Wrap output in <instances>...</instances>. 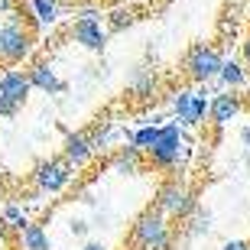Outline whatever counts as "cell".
Listing matches in <instances>:
<instances>
[{"mask_svg": "<svg viewBox=\"0 0 250 250\" xmlns=\"http://www.w3.org/2000/svg\"><path fill=\"white\" fill-rule=\"evenodd\" d=\"M166 218L169 214H163L159 208H149V211L140 214L137 224H133V234H130L133 247H140V250H169L172 231H169Z\"/></svg>", "mask_w": 250, "mask_h": 250, "instance_id": "obj_1", "label": "cell"}, {"mask_svg": "<svg viewBox=\"0 0 250 250\" xmlns=\"http://www.w3.org/2000/svg\"><path fill=\"white\" fill-rule=\"evenodd\" d=\"M33 52V33L20 23V10L10 13L7 23L0 26V62L3 65H17Z\"/></svg>", "mask_w": 250, "mask_h": 250, "instance_id": "obj_2", "label": "cell"}, {"mask_svg": "<svg viewBox=\"0 0 250 250\" xmlns=\"http://www.w3.org/2000/svg\"><path fill=\"white\" fill-rule=\"evenodd\" d=\"M182 146H186L182 143V127L179 124H166V127H159V137L146 149V156L156 169H172L179 163V156H182Z\"/></svg>", "mask_w": 250, "mask_h": 250, "instance_id": "obj_3", "label": "cell"}, {"mask_svg": "<svg viewBox=\"0 0 250 250\" xmlns=\"http://www.w3.org/2000/svg\"><path fill=\"white\" fill-rule=\"evenodd\" d=\"M221 65H224V59L218 49L198 42V46L188 49V56H186V75L192 82H211V78L221 75Z\"/></svg>", "mask_w": 250, "mask_h": 250, "instance_id": "obj_4", "label": "cell"}, {"mask_svg": "<svg viewBox=\"0 0 250 250\" xmlns=\"http://www.w3.org/2000/svg\"><path fill=\"white\" fill-rule=\"evenodd\" d=\"M72 163L65 156L59 159H42L36 166V172H33V182H36L39 192H62L65 186H68V179H72Z\"/></svg>", "mask_w": 250, "mask_h": 250, "instance_id": "obj_5", "label": "cell"}, {"mask_svg": "<svg viewBox=\"0 0 250 250\" xmlns=\"http://www.w3.org/2000/svg\"><path fill=\"white\" fill-rule=\"evenodd\" d=\"M172 107H176L179 121L186 124V127H198V124L211 114V101L205 98V94H195L188 91V88H182V91H176V98H172Z\"/></svg>", "mask_w": 250, "mask_h": 250, "instance_id": "obj_6", "label": "cell"}, {"mask_svg": "<svg viewBox=\"0 0 250 250\" xmlns=\"http://www.w3.org/2000/svg\"><path fill=\"white\" fill-rule=\"evenodd\" d=\"M72 39L78 42V46H84L88 52H98V56H101L104 46H107V29H104L94 17H78L75 26H72Z\"/></svg>", "mask_w": 250, "mask_h": 250, "instance_id": "obj_7", "label": "cell"}, {"mask_svg": "<svg viewBox=\"0 0 250 250\" xmlns=\"http://www.w3.org/2000/svg\"><path fill=\"white\" fill-rule=\"evenodd\" d=\"M62 156L72 163L75 169L78 166H88L94 156V143H91V133H82V130H65V140H62Z\"/></svg>", "mask_w": 250, "mask_h": 250, "instance_id": "obj_8", "label": "cell"}, {"mask_svg": "<svg viewBox=\"0 0 250 250\" xmlns=\"http://www.w3.org/2000/svg\"><path fill=\"white\" fill-rule=\"evenodd\" d=\"M188 188L179 182V179H166L163 186H159V192H156V208L163 214H169V218H176L179 214V208L186 205V198H188Z\"/></svg>", "mask_w": 250, "mask_h": 250, "instance_id": "obj_9", "label": "cell"}, {"mask_svg": "<svg viewBox=\"0 0 250 250\" xmlns=\"http://www.w3.org/2000/svg\"><path fill=\"white\" fill-rule=\"evenodd\" d=\"M26 72H29V82H33V88H39V91H46V94H62V91H68V84L59 78L56 68H52L49 62L29 65Z\"/></svg>", "mask_w": 250, "mask_h": 250, "instance_id": "obj_10", "label": "cell"}, {"mask_svg": "<svg viewBox=\"0 0 250 250\" xmlns=\"http://www.w3.org/2000/svg\"><path fill=\"white\" fill-rule=\"evenodd\" d=\"M0 91L10 94L13 101H26L29 91H33V82H29V72H17V68H3L0 72Z\"/></svg>", "mask_w": 250, "mask_h": 250, "instance_id": "obj_11", "label": "cell"}, {"mask_svg": "<svg viewBox=\"0 0 250 250\" xmlns=\"http://www.w3.org/2000/svg\"><path fill=\"white\" fill-rule=\"evenodd\" d=\"M241 114V98L234 91H224V94H214L211 98V124L214 127H224V124H231L234 117Z\"/></svg>", "mask_w": 250, "mask_h": 250, "instance_id": "obj_12", "label": "cell"}, {"mask_svg": "<svg viewBox=\"0 0 250 250\" xmlns=\"http://www.w3.org/2000/svg\"><path fill=\"white\" fill-rule=\"evenodd\" d=\"M143 153L146 149H140V146H117L114 149V156H111V166L114 172H124V176H137L140 169H143Z\"/></svg>", "mask_w": 250, "mask_h": 250, "instance_id": "obj_13", "label": "cell"}, {"mask_svg": "<svg viewBox=\"0 0 250 250\" xmlns=\"http://www.w3.org/2000/svg\"><path fill=\"white\" fill-rule=\"evenodd\" d=\"M29 13L39 26H52L62 17V3L59 0H29Z\"/></svg>", "mask_w": 250, "mask_h": 250, "instance_id": "obj_14", "label": "cell"}, {"mask_svg": "<svg viewBox=\"0 0 250 250\" xmlns=\"http://www.w3.org/2000/svg\"><path fill=\"white\" fill-rule=\"evenodd\" d=\"M20 247L23 250H52V241H49V234L39 224H26L20 231Z\"/></svg>", "mask_w": 250, "mask_h": 250, "instance_id": "obj_15", "label": "cell"}, {"mask_svg": "<svg viewBox=\"0 0 250 250\" xmlns=\"http://www.w3.org/2000/svg\"><path fill=\"white\" fill-rule=\"evenodd\" d=\"M218 78H221V84H228V88H244V84H247V72H244L241 62H234V59H224Z\"/></svg>", "mask_w": 250, "mask_h": 250, "instance_id": "obj_16", "label": "cell"}, {"mask_svg": "<svg viewBox=\"0 0 250 250\" xmlns=\"http://www.w3.org/2000/svg\"><path fill=\"white\" fill-rule=\"evenodd\" d=\"M130 88H133V94H140V98H149V94L156 91V75L146 72V68H140V72L133 75Z\"/></svg>", "mask_w": 250, "mask_h": 250, "instance_id": "obj_17", "label": "cell"}, {"mask_svg": "<svg viewBox=\"0 0 250 250\" xmlns=\"http://www.w3.org/2000/svg\"><path fill=\"white\" fill-rule=\"evenodd\" d=\"M208 231H211V214L198 208V211L186 221V234L188 237H202V234H208Z\"/></svg>", "mask_w": 250, "mask_h": 250, "instance_id": "obj_18", "label": "cell"}, {"mask_svg": "<svg viewBox=\"0 0 250 250\" xmlns=\"http://www.w3.org/2000/svg\"><path fill=\"white\" fill-rule=\"evenodd\" d=\"M156 137H159V127H153V124H149V127H140L137 133L130 137V143H133V146H140V149H149L153 143H156Z\"/></svg>", "mask_w": 250, "mask_h": 250, "instance_id": "obj_19", "label": "cell"}, {"mask_svg": "<svg viewBox=\"0 0 250 250\" xmlns=\"http://www.w3.org/2000/svg\"><path fill=\"white\" fill-rule=\"evenodd\" d=\"M0 218H3V221L10 224V228H17V231H23V228H26V218H23V211H20L17 205H7V208H3V211H0Z\"/></svg>", "mask_w": 250, "mask_h": 250, "instance_id": "obj_20", "label": "cell"}, {"mask_svg": "<svg viewBox=\"0 0 250 250\" xmlns=\"http://www.w3.org/2000/svg\"><path fill=\"white\" fill-rule=\"evenodd\" d=\"M17 111H20V101H13L10 94L0 91V117H13Z\"/></svg>", "mask_w": 250, "mask_h": 250, "instance_id": "obj_21", "label": "cell"}, {"mask_svg": "<svg viewBox=\"0 0 250 250\" xmlns=\"http://www.w3.org/2000/svg\"><path fill=\"white\" fill-rule=\"evenodd\" d=\"M130 20H133V13H130V10H114V13H111V29L130 26Z\"/></svg>", "mask_w": 250, "mask_h": 250, "instance_id": "obj_22", "label": "cell"}, {"mask_svg": "<svg viewBox=\"0 0 250 250\" xmlns=\"http://www.w3.org/2000/svg\"><path fill=\"white\" fill-rule=\"evenodd\" d=\"M91 143H94V149H104V146H107V143H111V127H98V130H94V133H91Z\"/></svg>", "mask_w": 250, "mask_h": 250, "instance_id": "obj_23", "label": "cell"}, {"mask_svg": "<svg viewBox=\"0 0 250 250\" xmlns=\"http://www.w3.org/2000/svg\"><path fill=\"white\" fill-rule=\"evenodd\" d=\"M20 0H0V13H17Z\"/></svg>", "mask_w": 250, "mask_h": 250, "instance_id": "obj_24", "label": "cell"}, {"mask_svg": "<svg viewBox=\"0 0 250 250\" xmlns=\"http://www.w3.org/2000/svg\"><path fill=\"white\" fill-rule=\"evenodd\" d=\"M221 250H250V241H228Z\"/></svg>", "mask_w": 250, "mask_h": 250, "instance_id": "obj_25", "label": "cell"}, {"mask_svg": "<svg viewBox=\"0 0 250 250\" xmlns=\"http://www.w3.org/2000/svg\"><path fill=\"white\" fill-rule=\"evenodd\" d=\"M72 234H88V221H72Z\"/></svg>", "mask_w": 250, "mask_h": 250, "instance_id": "obj_26", "label": "cell"}, {"mask_svg": "<svg viewBox=\"0 0 250 250\" xmlns=\"http://www.w3.org/2000/svg\"><path fill=\"white\" fill-rule=\"evenodd\" d=\"M82 17H98V7H94V3H84V7H82Z\"/></svg>", "mask_w": 250, "mask_h": 250, "instance_id": "obj_27", "label": "cell"}, {"mask_svg": "<svg viewBox=\"0 0 250 250\" xmlns=\"http://www.w3.org/2000/svg\"><path fill=\"white\" fill-rule=\"evenodd\" d=\"M241 143H244V146H247V149H250V124H247V127H244V130H241Z\"/></svg>", "mask_w": 250, "mask_h": 250, "instance_id": "obj_28", "label": "cell"}, {"mask_svg": "<svg viewBox=\"0 0 250 250\" xmlns=\"http://www.w3.org/2000/svg\"><path fill=\"white\" fill-rule=\"evenodd\" d=\"M82 250H107V247H104V244L101 241H88V244H84V247Z\"/></svg>", "mask_w": 250, "mask_h": 250, "instance_id": "obj_29", "label": "cell"}, {"mask_svg": "<svg viewBox=\"0 0 250 250\" xmlns=\"http://www.w3.org/2000/svg\"><path fill=\"white\" fill-rule=\"evenodd\" d=\"M7 228H10V224H7V221H3V218H0V244L7 241Z\"/></svg>", "mask_w": 250, "mask_h": 250, "instance_id": "obj_30", "label": "cell"}, {"mask_svg": "<svg viewBox=\"0 0 250 250\" xmlns=\"http://www.w3.org/2000/svg\"><path fill=\"white\" fill-rule=\"evenodd\" d=\"M244 62H247V65H250V36H247V39H244Z\"/></svg>", "mask_w": 250, "mask_h": 250, "instance_id": "obj_31", "label": "cell"}, {"mask_svg": "<svg viewBox=\"0 0 250 250\" xmlns=\"http://www.w3.org/2000/svg\"><path fill=\"white\" fill-rule=\"evenodd\" d=\"M234 3H244V0H234Z\"/></svg>", "mask_w": 250, "mask_h": 250, "instance_id": "obj_32", "label": "cell"}]
</instances>
